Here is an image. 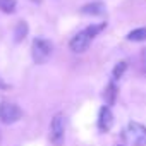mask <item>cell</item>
I'll return each mask as SVG.
<instances>
[{
	"instance_id": "6da1fadb",
	"label": "cell",
	"mask_w": 146,
	"mask_h": 146,
	"mask_svg": "<svg viewBox=\"0 0 146 146\" xmlns=\"http://www.w3.org/2000/svg\"><path fill=\"white\" fill-rule=\"evenodd\" d=\"M31 55H33V60L36 64H45L50 58V55H52L50 41H46L43 38H36L33 41V46H31Z\"/></svg>"
},
{
	"instance_id": "7a4b0ae2",
	"label": "cell",
	"mask_w": 146,
	"mask_h": 146,
	"mask_svg": "<svg viewBox=\"0 0 146 146\" xmlns=\"http://www.w3.org/2000/svg\"><path fill=\"white\" fill-rule=\"evenodd\" d=\"M64 137H65V122H64V115L57 113L52 119L50 124V139L55 146H62L64 144Z\"/></svg>"
},
{
	"instance_id": "3957f363",
	"label": "cell",
	"mask_w": 146,
	"mask_h": 146,
	"mask_svg": "<svg viewBox=\"0 0 146 146\" xmlns=\"http://www.w3.org/2000/svg\"><path fill=\"white\" fill-rule=\"evenodd\" d=\"M23 117V110L16 105V103H9L4 102L0 105V120L4 124H14Z\"/></svg>"
},
{
	"instance_id": "277c9868",
	"label": "cell",
	"mask_w": 146,
	"mask_h": 146,
	"mask_svg": "<svg viewBox=\"0 0 146 146\" xmlns=\"http://www.w3.org/2000/svg\"><path fill=\"white\" fill-rule=\"evenodd\" d=\"M127 136L134 146H146V127L139 122H129Z\"/></svg>"
},
{
	"instance_id": "5b68a950",
	"label": "cell",
	"mask_w": 146,
	"mask_h": 146,
	"mask_svg": "<svg viewBox=\"0 0 146 146\" xmlns=\"http://www.w3.org/2000/svg\"><path fill=\"white\" fill-rule=\"evenodd\" d=\"M91 36L88 35V31L84 29V31H81V33H78L74 38L70 40V43H69V46H70V50L74 52V53H83V52H86L88 50V46L91 45Z\"/></svg>"
},
{
	"instance_id": "8992f818",
	"label": "cell",
	"mask_w": 146,
	"mask_h": 146,
	"mask_svg": "<svg viewBox=\"0 0 146 146\" xmlns=\"http://www.w3.org/2000/svg\"><path fill=\"white\" fill-rule=\"evenodd\" d=\"M113 125V115H112V110L108 107H103L100 110V115H98V127L102 132H108Z\"/></svg>"
},
{
	"instance_id": "52a82bcc",
	"label": "cell",
	"mask_w": 146,
	"mask_h": 146,
	"mask_svg": "<svg viewBox=\"0 0 146 146\" xmlns=\"http://www.w3.org/2000/svg\"><path fill=\"white\" fill-rule=\"evenodd\" d=\"M83 14H88V16H102L105 12V5L102 2H93V4H88L81 9Z\"/></svg>"
},
{
	"instance_id": "ba28073f",
	"label": "cell",
	"mask_w": 146,
	"mask_h": 146,
	"mask_svg": "<svg viewBox=\"0 0 146 146\" xmlns=\"http://www.w3.org/2000/svg\"><path fill=\"white\" fill-rule=\"evenodd\" d=\"M26 36H28V24H26L24 21H19V23L16 24V29H14V40L19 43V41H23Z\"/></svg>"
},
{
	"instance_id": "9c48e42d",
	"label": "cell",
	"mask_w": 146,
	"mask_h": 146,
	"mask_svg": "<svg viewBox=\"0 0 146 146\" xmlns=\"http://www.w3.org/2000/svg\"><path fill=\"white\" fill-rule=\"evenodd\" d=\"M103 98H105V103H107V105H113V103H115L117 88H115L113 83H110V84L107 86V90H105V93H103Z\"/></svg>"
},
{
	"instance_id": "30bf717a",
	"label": "cell",
	"mask_w": 146,
	"mask_h": 146,
	"mask_svg": "<svg viewBox=\"0 0 146 146\" xmlns=\"http://www.w3.org/2000/svg\"><path fill=\"white\" fill-rule=\"evenodd\" d=\"M129 41H144L146 40V28H137L127 35Z\"/></svg>"
},
{
	"instance_id": "8fae6325",
	"label": "cell",
	"mask_w": 146,
	"mask_h": 146,
	"mask_svg": "<svg viewBox=\"0 0 146 146\" xmlns=\"http://www.w3.org/2000/svg\"><path fill=\"white\" fill-rule=\"evenodd\" d=\"M0 11L5 14H12L16 11V0H0Z\"/></svg>"
},
{
	"instance_id": "7c38bea8",
	"label": "cell",
	"mask_w": 146,
	"mask_h": 146,
	"mask_svg": "<svg viewBox=\"0 0 146 146\" xmlns=\"http://www.w3.org/2000/svg\"><path fill=\"white\" fill-rule=\"evenodd\" d=\"M127 69V62H119L115 67H113V79H120L124 76V72Z\"/></svg>"
},
{
	"instance_id": "4fadbf2b",
	"label": "cell",
	"mask_w": 146,
	"mask_h": 146,
	"mask_svg": "<svg viewBox=\"0 0 146 146\" xmlns=\"http://www.w3.org/2000/svg\"><path fill=\"white\" fill-rule=\"evenodd\" d=\"M103 28H105V23H103V24H98V26H90L86 31H88V35L93 38V36H95V35H98V33H100Z\"/></svg>"
},
{
	"instance_id": "5bb4252c",
	"label": "cell",
	"mask_w": 146,
	"mask_h": 146,
	"mask_svg": "<svg viewBox=\"0 0 146 146\" xmlns=\"http://www.w3.org/2000/svg\"><path fill=\"white\" fill-rule=\"evenodd\" d=\"M141 58H143V67H144V72H146V52L141 53Z\"/></svg>"
}]
</instances>
